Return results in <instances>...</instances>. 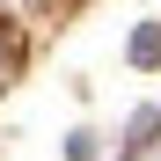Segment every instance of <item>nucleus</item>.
Here are the masks:
<instances>
[{
  "instance_id": "1",
  "label": "nucleus",
  "mask_w": 161,
  "mask_h": 161,
  "mask_svg": "<svg viewBox=\"0 0 161 161\" xmlns=\"http://www.w3.org/2000/svg\"><path fill=\"white\" fill-rule=\"evenodd\" d=\"M8 51H15V37H8V30H0V59H8Z\"/></svg>"
}]
</instances>
